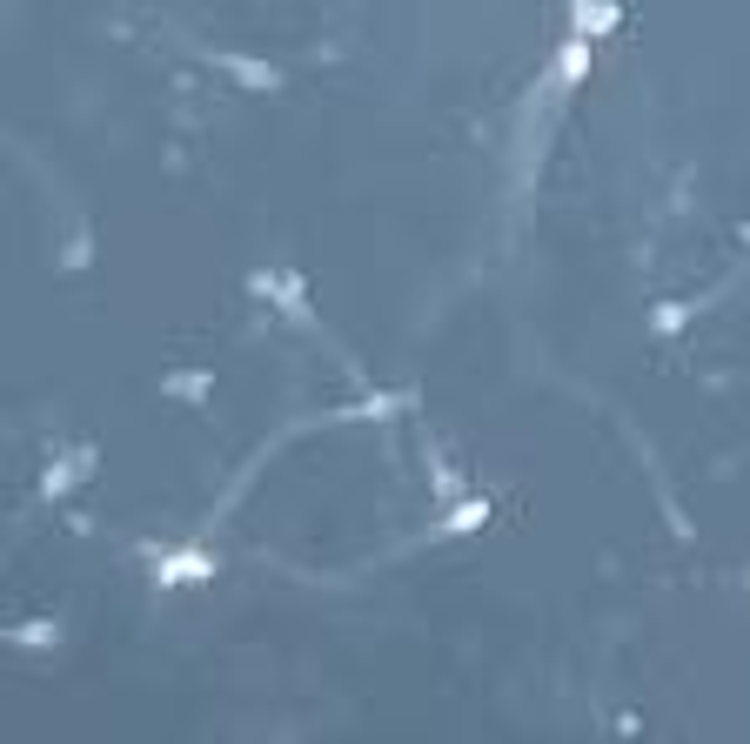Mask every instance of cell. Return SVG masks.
<instances>
[{
	"label": "cell",
	"instance_id": "2",
	"mask_svg": "<svg viewBox=\"0 0 750 744\" xmlns=\"http://www.w3.org/2000/svg\"><path fill=\"white\" fill-rule=\"evenodd\" d=\"M583 68H590V47H583V41H570V47H563V68H556V74H563V81H576Z\"/></svg>",
	"mask_w": 750,
	"mask_h": 744
},
{
	"label": "cell",
	"instance_id": "1",
	"mask_svg": "<svg viewBox=\"0 0 750 744\" xmlns=\"http://www.w3.org/2000/svg\"><path fill=\"white\" fill-rule=\"evenodd\" d=\"M617 27V0H576V34H603Z\"/></svg>",
	"mask_w": 750,
	"mask_h": 744
}]
</instances>
